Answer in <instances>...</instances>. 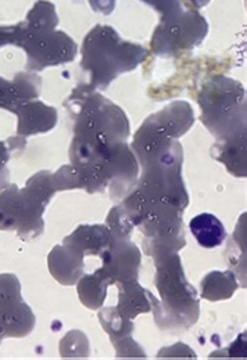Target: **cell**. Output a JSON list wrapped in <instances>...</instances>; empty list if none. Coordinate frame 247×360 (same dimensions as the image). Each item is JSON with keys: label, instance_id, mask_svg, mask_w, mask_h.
Wrapping results in <instances>:
<instances>
[{"label": "cell", "instance_id": "f546056e", "mask_svg": "<svg viewBox=\"0 0 247 360\" xmlns=\"http://www.w3.org/2000/svg\"><path fill=\"white\" fill-rule=\"evenodd\" d=\"M4 338H7V333H6L4 321H3V319L0 317V342H1Z\"/></svg>", "mask_w": 247, "mask_h": 360}, {"label": "cell", "instance_id": "8992f818", "mask_svg": "<svg viewBox=\"0 0 247 360\" xmlns=\"http://www.w3.org/2000/svg\"><path fill=\"white\" fill-rule=\"evenodd\" d=\"M47 201L25 184L0 188V230L15 231L21 238H36L44 231L43 214Z\"/></svg>", "mask_w": 247, "mask_h": 360}, {"label": "cell", "instance_id": "7402d4cb", "mask_svg": "<svg viewBox=\"0 0 247 360\" xmlns=\"http://www.w3.org/2000/svg\"><path fill=\"white\" fill-rule=\"evenodd\" d=\"M86 337L82 331H71L60 342V352L62 358H86L88 356V341L78 342Z\"/></svg>", "mask_w": 247, "mask_h": 360}, {"label": "cell", "instance_id": "f1b7e54d", "mask_svg": "<svg viewBox=\"0 0 247 360\" xmlns=\"http://www.w3.org/2000/svg\"><path fill=\"white\" fill-rule=\"evenodd\" d=\"M181 1L184 6H187L191 10H199L210 3V0H181Z\"/></svg>", "mask_w": 247, "mask_h": 360}, {"label": "cell", "instance_id": "2e32d148", "mask_svg": "<svg viewBox=\"0 0 247 360\" xmlns=\"http://www.w3.org/2000/svg\"><path fill=\"white\" fill-rule=\"evenodd\" d=\"M111 284L112 281L101 268L91 274L82 276L78 281V295L83 305L91 311H98L107 298Z\"/></svg>", "mask_w": 247, "mask_h": 360}, {"label": "cell", "instance_id": "ffe728a7", "mask_svg": "<svg viewBox=\"0 0 247 360\" xmlns=\"http://www.w3.org/2000/svg\"><path fill=\"white\" fill-rule=\"evenodd\" d=\"M58 25V15L55 6L47 0H39L29 10L24 27L28 31L36 30H54Z\"/></svg>", "mask_w": 247, "mask_h": 360}, {"label": "cell", "instance_id": "7c38bea8", "mask_svg": "<svg viewBox=\"0 0 247 360\" xmlns=\"http://www.w3.org/2000/svg\"><path fill=\"white\" fill-rule=\"evenodd\" d=\"M84 257L68 245H57L47 257L51 276L64 285H74L82 277Z\"/></svg>", "mask_w": 247, "mask_h": 360}, {"label": "cell", "instance_id": "9c48e42d", "mask_svg": "<svg viewBox=\"0 0 247 360\" xmlns=\"http://www.w3.org/2000/svg\"><path fill=\"white\" fill-rule=\"evenodd\" d=\"M101 269L109 277L112 284L137 280L141 265V254L130 238H115L101 251Z\"/></svg>", "mask_w": 247, "mask_h": 360}, {"label": "cell", "instance_id": "7a4b0ae2", "mask_svg": "<svg viewBox=\"0 0 247 360\" xmlns=\"http://www.w3.org/2000/svg\"><path fill=\"white\" fill-rule=\"evenodd\" d=\"M81 54V67L87 78L82 85L98 91L107 89L119 75L134 71L148 58L149 51L124 41L112 27L95 25L86 35Z\"/></svg>", "mask_w": 247, "mask_h": 360}, {"label": "cell", "instance_id": "603a6c76", "mask_svg": "<svg viewBox=\"0 0 247 360\" xmlns=\"http://www.w3.org/2000/svg\"><path fill=\"white\" fill-rule=\"evenodd\" d=\"M53 179L57 191L83 188L82 178L74 165L61 167L55 174H53Z\"/></svg>", "mask_w": 247, "mask_h": 360}, {"label": "cell", "instance_id": "44dd1931", "mask_svg": "<svg viewBox=\"0 0 247 360\" xmlns=\"http://www.w3.org/2000/svg\"><path fill=\"white\" fill-rule=\"evenodd\" d=\"M107 226L111 230L112 237H115V238H130L131 231L135 227L131 222L130 217L122 208V205H118L111 210V212L107 218Z\"/></svg>", "mask_w": 247, "mask_h": 360}, {"label": "cell", "instance_id": "83f0119b", "mask_svg": "<svg viewBox=\"0 0 247 360\" xmlns=\"http://www.w3.org/2000/svg\"><path fill=\"white\" fill-rule=\"evenodd\" d=\"M88 4L95 13H101L104 15H109L115 11L116 0H88Z\"/></svg>", "mask_w": 247, "mask_h": 360}, {"label": "cell", "instance_id": "52a82bcc", "mask_svg": "<svg viewBox=\"0 0 247 360\" xmlns=\"http://www.w3.org/2000/svg\"><path fill=\"white\" fill-rule=\"evenodd\" d=\"M207 32L206 18L198 10L184 8L174 17L161 20L151 39V50L159 57H178L201 45Z\"/></svg>", "mask_w": 247, "mask_h": 360}, {"label": "cell", "instance_id": "e0dca14e", "mask_svg": "<svg viewBox=\"0 0 247 360\" xmlns=\"http://www.w3.org/2000/svg\"><path fill=\"white\" fill-rule=\"evenodd\" d=\"M238 290V281L235 273L231 270L218 271L214 270L206 274L201 283V295L207 301H222L231 298Z\"/></svg>", "mask_w": 247, "mask_h": 360}, {"label": "cell", "instance_id": "9a60e30c", "mask_svg": "<svg viewBox=\"0 0 247 360\" xmlns=\"http://www.w3.org/2000/svg\"><path fill=\"white\" fill-rule=\"evenodd\" d=\"M211 155L222 162L229 174L246 178V139L215 141L211 147Z\"/></svg>", "mask_w": 247, "mask_h": 360}, {"label": "cell", "instance_id": "3957f363", "mask_svg": "<svg viewBox=\"0 0 247 360\" xmlns=\"http://www.w3.org/2000/svg\"><path fill=\"white\" fill-rule=\"evenodd\" d=\"M155 285L161 294L152 309L155 323L168 333L188 330L199 319V300L185 277L178 252L155 258Z\"/></svg>", "mask_w": 247, "mask_h": 360}, {"label": "cell", "instance_id": "6da1fadb", "mask_svg": "<svg viewBox=\"0 0 247 360\" xmlns=\"http://www.w3.org/2000/svg\"><path fill=\"white\" fill-rule=\"evenodd\" d=\"M64 107L75 122L71 164L78 169L87 193H104L107 169L130 148L128 118L119 105L82 84Z\"/></svg>", "mask_w": 247, "mask_h": 360}, {"label": "cell", "instance_id": "8fae6325", "mask_svg": "<svg viewBox=\"0 0 247 360\" xmlns=\"http://www.w3.org/2000/svg\"><path fill=\"white\" fill-rule=\"evenodd\" d=\"M41 79L35 72H18L13 81L0 78V108L14 112L20 105L38 100Z\"/></svg>", "mask_w": 247, "mask_h": 360}, {"label": "cell", "instance_id": "cb8c5ba5", "mask_svg": "<svg viewBox=\"0 0 247 360\" xmlns=\"http://www.w3.org/2000/svg\"><path fill=\"white\" fill-rule=\"evenodd\" d=\"M17 300H22L20 280L15 274H0V305Z\"/></svg>", "mask_w": 247, "mask_h": 360}, {"label": "cell", "instance_id": "4316f807", "mask_svg": "<svg viewBox=\"0 0 247 360\" xmlns=\"http://www.w3.org/2000/svg\"><path fill=\"white\" fill-rule=\"evenodd\" d=\"M13 154L10 146L7 141H0V188L6 187L8 184V169H7V162L10 160V155Z\"/></svg>", "mask_w": 247, "mask_h": 360}, {"label": "cell", "instance_id": "5bb4252c", "mask_svg": "<svg viewBox=\"0 0 247 360\" xmlns=\"http://www.w3.org/2000/svg\"><path fill=\"white\" fill-rule=\"evenodd\" d=\"M112 233L108 226H79L71 236H68L62 244L82 254L83 257H98L101 251L111 243Z\"/></svg>", "mask_w": 247, "mask_h": 360}, {"label": "cell", "instance_id": "30bf717a", "mask_svg": "<svg viewBox=\"0 0 247 360\" xmlns=\"http://www.w3.org/2000/svg\"><path fill=\"white\" fill-rule=\"evenodd\" d=\"M14 114L18 117L17 136L10 139L14 151L25 148V143L29 136L47 134L54 129L58 121L57 110L46 105L39 100H32L20 105L14 110Z\"/></svg>", "mask_w": 247, "mask_h": 360}, {"label": "cell", "instance_id": "5b68a950", "mask_svg": "<svg viewBox=\"0 0 247 360\" xmlns=\"http://www.w3.org/2000/svg\"><path fill=\"white\" fill-rule=\"evenodd\" d=\"M194 122V110L187 101H173L149 115L135 132L131 144L137 161L141 164L165 153L192 128Z\"/></svg>", "mask_w": 247, "mask_h": 360}, {"label": "cell", "instance_id": "4fadbf2b", "mask_svg": "<svg viewBox=\"0 0 247 360\" xmlns=\"http://www.w3.org/2000/svg\"><path fill=\"white\" fill-rule=\"evenodd\" d=\"M119 288L118 312L126 319H135L140 314H148L154 309L159 300L152 292L142 288L137 280L116 283Z\"/></svg>", "mask_w": 247, "mask_h": 360}, {"label": "cell", "instance_id": "ac0fdd59", "mask_svg": "<svg viewBox=\"0 0 247 360\" xmlns=\"http://www.w3.org/2000/svg\"><path fill=\"white\" fill-rule=\"evenodd\" d=\"M189 229L199 245L205 248L220 247L227 238L225 227L211 214H201L195 217L189 224Z\"/></svg>", "mask_w": 247, "mask_h": 360}, {"label": "cell", "instance_id": "277c9868", "mask_svg": "<svg viewBox=\"0 0 247 360\" xmlns=\"http://www.w3.org/2000/svg\"><path fill=\"white\" fill-rule=\"evenodd\" d=\"M201 121L217 141L246 139V90L232 78L217 75L198 96Z\"/></svg>", "mask_w": 247, "mask_h": 360}, {"label": "cell", "instance_id": "ba28073f", "mask_svg": "<svg viewBox=\"0 0 247 360\" xmlns=\"http://www.w3.org/2000/svg\"><path fill=\"white\" fill-rule=\"evenodd\" d=\"M18 46L27 53V70L29 72H41L47 67L71 63L78 54L76 42L55 28L28 31L24 27V37Z\"/></svg>", "mask_w": 247, "mask_h": 360}, {"label": "cell", "instance_id": "484cf974", "mask_svg": "<svg viewBox=\"0 0 247 360\" xmlns=\"http://www.w3.org/2000/svg\"><path fill=\"white\" fill-rule=\"evenodd\" d=\"M24 37V22L15 25H0V47L7 45H20Z\"/></svg>", "mask_w": 247, "mask_h": 360}, {"label": "cell", "instance_id": "d6986e66", "mask_svg": "<svg viewBox=\"0 0 247 360\" xmlns=\"http://www.w3.org/2000/svg\"><path fill=\"white\" fill-rule=\"evenodd\" d=\"M98 317H100V321H101L104 330L111 337L112 344H116L124 338L131 337V334L134 331L133 321L130 319H126V317L121 315L118 312L116 307L104 308L98 314Z\"/></svg>", "mask_w": 247, "mask_h": 360}, {"label": "cell", "instance_id": "d4e9b609", "mask_svg": "<svg viewBox=\"0 0 247 360\" xmlns=\"http://www.w3.org/2000/svg\"><path fill=\"white\" fill-rule=\"evenodd\" d=\"M141 1L152 7L161 15V20L174 17L184 10V4L181 0H141Z\"/></svg>", "mask_w": 247, "mask_h": 360}]
</instances>
